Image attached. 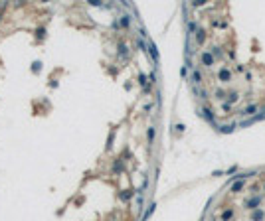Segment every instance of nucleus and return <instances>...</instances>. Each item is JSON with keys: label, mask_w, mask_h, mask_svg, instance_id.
<instances>
[{"label": "nucleus", "mask_w": 265, "mask_h": 221, "mask_svg": "<svg viewBox=\"0 0 265 221\" xmlns=\"http://www.w3.org/2000/svg\"><path fill=\"white\" fill-rule=\"evenodd\" d=\"M265 217V213H263V209H257V211H253V215H251V219L253 221H261Z\"/></svg>", "instance_id": "nucleus-1"}, {"label": "nucleus", "mask_w": 265, "mask_h": 221, "mask_svg": "<svg viewBox=\"0 0 265 221\" xmlns=\"http://www.w3.org/2000/svg\"><path fill=\"white\" fill-rule=\"evenodd\" d=\"M202 61L206 63V65H212V63H214V59H212L210 53H202Z\"/></svg>", "instance_id": "nucleus-2"}, {"label": "nucleus", "mask_w": 265, "mask_h": 221, "mask_svg": "<svg viewBox=\"0 0 265 221\" xmlns=\"http://www.w3.org/2000/svg\"><path fill=\"white\" fill-rule=\"evenodd\" d=\"M242 188H243V180H239V182H236V184L232 186V192H239Z\"/></svg>", "instance_id": "nucleus-3"}, {"label": "nucleus", "mask_w": 265, "mask_h": 221, "mask_svg": "<svg viewBox=\"0 0 265 221\" xmlns=\"http://www.w3.org/2000/svg\"><path fill=\"white\" fill-rule=\"evenodd\" d=\"M257 203H259V198H253V199H249V202H247V207H249V209H255Z\"/></svg>", "instance_id": "nucleus-4"}, {"label": "nucleus", "mask_w": 265, "mask_h": 221, "mask_svg": "<svg viewBox=\"0 0 265 221\" xmlns=\"http://www.w3.org/2000/svg\"><path fill=\"white\" fill-rule=\"evenodd\" d=\"M232 215H233V211H232V209H226V211L222 213V221H227Z\"/></svg>", "instance_id": "nucleus-5"}, {"label": "nucleus", "mask_w": 265, "mask_h": 221, "mask_svg": "<svg viewBox=\"0 0 265 221\" xmlns=\"http://www.w3.org/2000/svg\"><path fill=\"white\" fill-rule=\"evenodd\" d=\"M220 79H222V81H227V79H230V71H226V69H224L222 73H220Z\"/></svg>", "instance_id": "nucleus-6"}, {"label": "nucleus", "mask_w": 265, "mask_h": 221, "mask_svg": "<svg viewBox=\"0 0 265 221\" xmlns=\"http://www.w3.org/2000/svg\"><path fill=\"white\" fill-rule=\"evenodd\" d=\"M233 128H236V124L232 122V124H226V127H222V130H224V132H232Z\"/></svg>", "instance_id": "nucleus-7"}, {"label": "nucleus", "mask_w": 265, "mask_h": 221, "mask_svg": "<svg viewBox=\"0 0 265 221\" xmlns=\"http://www.w3.org/2000/svg\"><path fill=\"white\" fill-rule=\"evenodd\" d=\"M253 111H255V105H251V107H247V109H245V115H251Z\"/></svg>", "instance_id": "nucleus-8"}, {"label": "nucleus", "mask_w": 265, "mask_h": 221, "mask_svg": "<svg viewBox=\"0 0 265 221\" xmlns=\"http://www.w3.org/2000/svg\"><path fill=\"white\" fill-rule=\"evenodd\" d=\"M148 138H151V140L154 138V128H151V130H148Z\"/></svg>", "instance_id": "nucleus-9"}, {"label": "nucleus", "mask_w": 265, "mask_h": 221, "mask_svg": "<svg viewBox=\"0 0 265 221\" xmlns=\"http://www.w3.org/2000/svg\"><path fill=\"white\" fill-rule=\"evenodd\" d=\"M263 190H265V188H263Z\"/></svg>", "instance_id": "nucleus-10"}]
</instances>
